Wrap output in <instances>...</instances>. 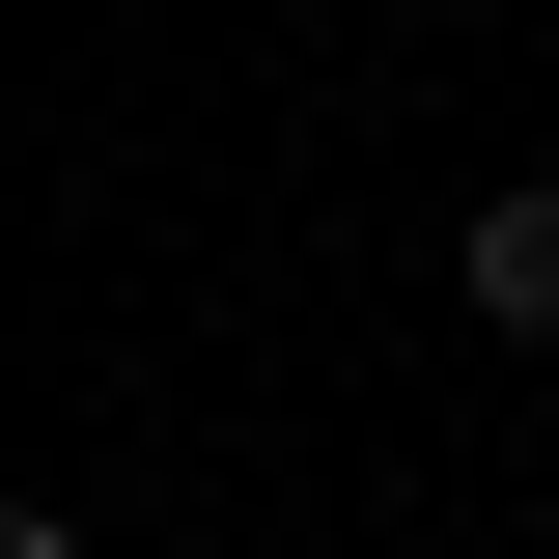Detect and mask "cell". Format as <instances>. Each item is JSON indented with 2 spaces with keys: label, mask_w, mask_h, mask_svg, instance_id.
Returning <instances> with one entry per match:
<instances>
[{
  "label": "cell",
  "mask_w": 559,
  "mask_h": 559,
  "mask_svg": "<svg viewBox=\"0 0 559 559\" xmlns=\"http://www.w3.org/2000/svg\"><path fill=\"white\" fill-rule=\"evenodd\" d=\"M0 559H84V503H0Z\"/></svg>",
  "instance_id": "cell-2"
},
{
  "label": "cell",
  "mask_w": 559,
  "mask_h": 559,
  "mask_svg": "<svg viewBox=\"0 0 559 559\" xmlns=\"http://www.w3.org/2000/svg\"><path fill=\"white\" fill-rule=\"evenodd\" d=\"M448 280H476V336H559V168H503V197H476V252H448Z\"/></svg>",
  "instance_id": "cell-1"
}]
</instances>
